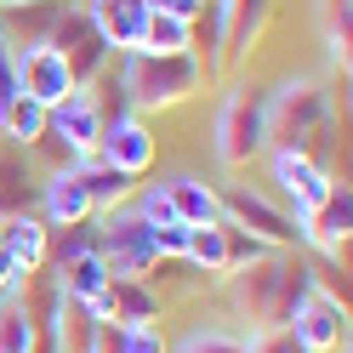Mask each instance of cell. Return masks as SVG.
Returning a JSON list of instances; mask_svg holds the SVG:
<instances>
[{"mask_svg": "<svg viewBox=\"0 0 353 353\" xmlns=\"http://www.w3.org/2000/svg\"><path fill=\"white\" fill-rule=\"evenodd\" d=\"M223 279H228L234 319H245L251 336H262V330H291L296 302L319 285V274L296 251H268V256L245 262V268H228Z\"/></svg>", "mask_w": 353, "mask_h": 353, "instance_id": "cell-1", "label": "cell"}, {"mask_svg": "<svg viewBox=\"0 0 353 353\" xmlns=\"http://www.w3.org/2000/svg\"><path fill=\"white\" fill-rule=\"evenodd\" d=\"M114 85L131 114H148V108H176L188 103L205 85V69L194 52H120Z\"/></svg>", "mask_w": 353, "mask_h": 353, "instance_id": "cell-2", "label": "cell"}, {"mask_svg": "<svg viewBox=\"0 0 353 353\" xmlns=\"http://www.w3.org/2000/svg\"><path fill=\"white\" fill-rule=\"evenodd\" d=\"M262 148H268V85L228 80L223 85V103H216V120H211V154H216V165L239 171V165H251Z\"/></svg>", "mask_w": 353, "mask_h": 353, "instance_id": "cell-3", "label": "cell"}, {"mask_svg": "<svg viewBox=\"0 0 353 353\" xmlns=\"http://www.w3.org/2000/svg\"><path fill=\"white\" fill-rule=\"evenodd\" d=\"M330 125V92L314 74H291L268 92V148H314V137H325Z\"/></svg>", "mask_w": 353, "mask_h": 353, "instance_id": "cell-4", "label": "cell"}, {"mask_svg": "<svg viewBox=\"0 0 353 353\" xmlns=\"http://www.w3.org/2000/svg\"><path fill=\"white\" fill-rule=\"evenodd\" d=\"M268 165H274V183H279V194H285V216L302 228V245H307V216L330 200L336 176H330V165H319L307 148H274Z\"/></svg>", "mask_w": 353, "mask_h": 353, "instance_id": "cell-5", "label": "cell"}, {"mask_svg": "<svg viewBox=\"0 0 353 353\" xmlns=\"http://www.w3.org/2000/svg\"><path fill=\"white\" fill-rule=\"evenodd\" d=\"M103 125H108V108L92 85H74L63 103L46 108V143L63 148L69 160H92L97 143H103Z\"/></svg>", "mask_w": 353, "mask_h": 353, "instance_id": "cell-6", "label": "cell"}, {"mask_svg": "<svg viewBox=\"0 0 353 353\" xmlns=\"http://www.w3.org/2000/svg\"><path fill=\"white\" fill-rule=\"evenodd\" d=\"M216 205H223V223L256 234L262 245H274V251H296V245H302V228H296V223H291V216H285L274 200H262V194H256V188H245V183L216 188Z\"/></svg>", "mask_w": 353, "mask_h": 353, "instance_id": "cell-7", "label": "cell"}, {"mask_svg": "<svg viewBox=\"0 0 353 353\" xmlns=\"http://www.w3.org/2000/svg\"><path fill=\"white\" fill-rule=\"evenodd\" d=\"M46 46H57L63 52V63H69V74H74V85H97L103 74H108V63H114V52H108V40L97 34V23H92V12L74 6L57 17V29H52V40Z\"/></svg>", "mask_w": 353, "mask_h": 353, "instance_id": "cell-8", "label": "cell"}, {"mask_svg": "<svg viewBox=\"0 0 353 353\" xmlns=\"http://www.w3.org/2000/svg\"><path fill=\"white\" fill-rule=\"evenodd\" d=\"M291 336L302 353H336L347 342V302L336 291H325V285H314L291 314Z\"/></svg>", "mask_w": 353, "mask_h": 353, "instance_id": "cell-9", "label": "cell"}, {"mask_svg": "<svg viewBox=\"0 0 353 353\" xmlns=\"http://www.w3.org/2000/svg\"><path fill=\"white\" fill-rule=\"evenodd\" d=\"M97 160L103 165H114V171H125V176H143L154 160H160V137L148 131V120L143 114H108V125H103V143H97Z\"/></svg>", "mask_w": 353, "mask_h": 353, "instance_id": "cell-10", "label": "cell"}, {"mask_svg": "<svg viewBox=\"0 0 353 353\" xmlns=\"http://www.w3.org/2000/svg\"><path fill=\"white\" fill-rule=\"evenodd\" d=\"M12 74H17V92L34 97L40 108H52L74 92V74L63 63L57 46H29V52H12Z\"/></svg>", "mask_w": 353, "mask_h": 353, "instance_id": "cell-11", "label": "cell"}, {"mask_svg": "<svg viewBox=\"0 0 353 353\" xmlns=\"http://www.w3.org/2000/svg\"><path fill=\"white\" fill-rule=\"evenodd\" d=\"M34 216H40L52 234H57V228H80V223H92V194H85L74 160L46 171V183H40V211H34Z\"/></svg>", "mask_w": 353, "mask_h": 353, "instance_id": "cell-12", "label": "cell"}, {"mask_svg": "<svg viewBox=\"0 0 353 353\" xmlns=\"http://www.w3.org/2000/svg\"><path fill=\"white\" fill-rule=\"evenodd\" d=\"M74 0H12L0 6V46L6 52H29V46H46L57 17L69 12Z\"/></svg>", "mask_w": 353, "mask_h": 353, "instance_id": "cell-13", "label": "cell"}, {"mask_svg": "<svg viewBox=\"0 0 353 353\" xmlns=\"http://www.w3.org/2000/svg\"><path fill=\"white\" fill-rule=\"evenodd\" d=\"M0 245H6L12 274H17V279H29V274H40V268H46V256H52V228L40 223L34 211L0 216Z\"/></svg>", "mask_w": 353, "mask_h": 353, "instance_id": "cell-14", "label": "cell"}, {"mask_svg": "<svg viewBox=\"0 0 353 353\" xmlns=\"http://www.w3.org/2000/svg\"><path fill=\"white\" fill-rule=\"evenodd\" d=\"M92 12L97 34L108 40V52H143V29H148V0H80Z\"/></svg>", "mask_w": 353, "mask_h": 353, "instance_id": "cell-15", "label": "cell"}, {"mask_svg": "<svg viewBox=\"0 0 353 353\" xmlns=\"http://www.w3.org/2000/svg\"><path fill=\"white\" fill-rule=\"evenodd\" d=\"M165 200H171V216H176L183 228H205V223H223L216 188L205 183V176H188V171L165 176Z\"/></svg>", "mask_w": 353, "mask_h": 353, "instance_id": "cell-16", "label": "cell"}, {"mask_svg": "<svg viewBox=\"0 0 353 353\" xmlns=\"http://www.w3.org/2000/svg\"><path fill=\"white\" fill-rule=\"evenodd\" d=\"M347 234H353V200H347V188H330V200L307 216V245L336 262L347 251Z\"/></svg>", "mask_w": 353, "mask_h": 353, "instance_id": "cell-17", "label": "cell"}, {"mask_svg": "<svg viewBox=\"0 0 353 353\" xmlns=\"http://www.w3.org/2000/svg\"><path fill=\"white\" fill-rule=\"evenodd\" d=\"M74 171H80L85 194H92V216H97V211H114V205H125L131 194H137V176H125V171H114V165H103L97 154H92V160H74Z\"/></svg>", "mask_w": 353, "mask_h": 353, "instance_id": "cell-18", "label": "cell"}, {"mask_svg": "<svg viewBox=\"0 0 353 353\" xmlns=\"http://www.w3.org/2000/svg\"><path fill=\"white\" fill-rule=\"evenodd\" d=\"M114 285V274H108V262H103V251L92 245V251H80V256H69L57 268V291L69 296V302H85V296H97V291H108Z\"/></svg>", "mask_w": 353, "mask_h": 353, "instance_id": "cell-19", "label": "cell"}, {"mask_svg": "<svg viewBox=\"0 0 353 353\" xmlns=\"http://www.w3.org/2000/svg\"><path fill=\"white\" fill-rule=\"evenodd\" d=\"M40 137H46V108H40L34 97H23V92H12V103L0 108V143L40 148Z\"/></svg>", "mask_w": 353, "mask_h": 353, "instance_id": "cell-20", "label": "cell"}, {"mask_svg": "<svg viewBox=\"0 0 353 353\" xmlns=\"http://www.w3.org/2000/svg\"><path fill=\"white\" fill-rule=\"evenodd\" d=\"M34 347H40V319H34L29 296L17 291L0 302V353H34Z\"/></svg>", "mask_w": 353, "mask_h": 353, "instance_id": "cell-21", "label": "cell"}, {"mask_svg": "<svg viewBox=\"0 0 353 353\" xmlns=\"http://www.w3.org/2000/svg\"><path fill=\"white\" fill-rule=\"evenodd\" d=\"M29 148H12L0 143V216H17L29 211Z\"/></svg>", "mask_w": 353, "mask_h": 353, "instance_id": "cell-22", "label": "cell"}, {"mask_svg": "<svg viewBox=\"0 0 353 353\" xmlns=\"http://www.w3.org/2000/svg\"><path fill=\"white\" fill-rule=\"evenodd\" d=\"M183 262L200 274H228V228L223 223H205V228H188V245H183Z\"/></svg>", "mask_w": 353, "mask_h": 353, "instance_id": "cell-23", "label": "cell"}, {"mask_svg": "<svg viewBox=\"0 0 353 353\" xmlns=\"http://www.w3.org/2000/svg\"><path fill=\"white\" fill-rule=\"evenodd\" d=\"M171 342L160 336V325H97L92 353H165Z\"/></svg>", "mask_w": 353, "mask_h": 353, "instance_id": "cell-24", "label": "cell"}, {"mask_svg": "<svg viewBox=\"0 0 353 353\" xmlns=\"http://www.w3.org/2000/svg\"><path fill=\"white\" fill-rule=\"evenodd\" d=\"M114 325H154L160 319V296L148 291V279H114Z\"/></svg>", "mask_w": 353, "mask_h": 353, "instance_id": "cell-25", "label": "cell"}, {"mask_svg": "<svg viewBox=\"0 0 353 353\" xmlns=\"http://www.w3.org/2000/svg\"><path fill=\"white\" fill-rule=\"evenodd\" d=\"M314 23H319V34H325L330 69L347 74V0H314Z\"/></svg>", "mask_w": 353, "mask_h": 353, "instance_id": "cell-26", "label": "cell"}, {"mask_svg": "<svg viewBox=\"0 0 353 353\" xmlns=\"http://www.w3.org/2000/svg\"><path fill=\"white\" fill-rule=\"evenodd\" d=\"M143 52H194V23L188 17H171V12H148Z\"/></svg>", "mask_w": 353, "mask_h": 353, "instance_id": "cell-27", "label": "cell"}, {"mask_svg": "<svg viewBox=\"0 0 353 353\" xmlns=\"http://www.w3.org/2000/svg\"><path fill=\"white\" fill-rule=\"evenodd\" d=\"M165 353H251V336H239V330H228V325H194L176 347H165Z\"/></svg>", "mask_w": 353, "mask_h": 353, "instance_id": "cell-28", "label": "cell"}, {"mask_svg": "<svg viewBox=\"0 0 353 353\" xmlns=\"http://www.w3.org/2000/svg\"><path fill=\"white\" fill-rule=\"evenodd\" d=\"M228 228V268H245V262H256V256H268L274 245H262L256 234H245V228H234V223H223Z\"/></svg>", "mask_w": 353, "mask_h": 353, "instance_id": "cell-29", "label": "cell"}, {"mask_svg": "<svg viewBox=\"0 0 353 353\" xmlns=\"http://www.w3.org/2000/svg\"><path fill=\"white\" fill-rule=\"evenodd\" d=\"M17 285H23V279L12 274V262H6V245H0V302H6V296H17Z\"/></svg>", "mask_w": 353, "mask_h": 353, "instance_id": "cell-30", "label": "cell"}, {"mask_svg": "<svg viewBox=\"0 0 353 353\" xmlns=\"http://www.w3.org/2000/svg\"><path fill=\"white\" fill-rule=\"evenodd\" d=\"M0 6H12V0H0Z\"/></svg>", "mask_w": 353, "mask_h": 353, "instance_id": "cell-31", "label": "cell"}]
</instances>
